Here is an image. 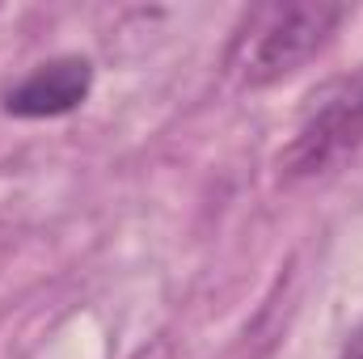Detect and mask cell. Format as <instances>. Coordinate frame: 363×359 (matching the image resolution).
I'll return each instance as SVG.
<instances>
[{"instance_id": "cell-1", "label": "cell", "mask_w": 363, "mask_h": 359, "mask_svg": "<svg viewBox=\"0 0 363 359\" xmlns=\"http://www.w3.org/2000/svg\"><path fill=\"white\" fill-rule=\"evenodd\" d=\"M347 9L338 4H262L245 17L241 34L233 38L228 68L245 89H267L274 81L300 72L338 30Z\"/></svg>"}, {"instance_id": "cell-2", "label": "cell", "mask_w": 363, "mask_h": 359, "mask_svg": "<svg viewBox=\"0 0 363 359\" xmlns=\"http://www.w3.org/2000/svg\"><path fill=\"white\" fill-rule=\"evenodd\" d=\"M363 144V72L355 81H338L321 93V101L304 114L291 144L279 153L283 178H317L342 165Z\"/></svg>"}, {"instance_id": "cell-3", "label": "cell", "mask_w": 363, "mask_h": 359, "mask_svg": "<svg viewBox=\"0 0 363 359\" xmlns=\"http://www.w3.org/2000/svg\"><path fill=\"white\" fill-rule=\"evenodd\" d=\"M93 85V68L89 60H77V55H64V60H51L43 68H34L21 85L4 93V110L17 114V118H55V114H68L77 110Z\"/></svg>"}, {"instance_id": "cell-4", "label": "cell", "mask_w": 363, "mask_h": 359, "mask_svg": "<svg viewBox=\"0 0 363 359\" xmlns=\"http://www.w3.org/2000/svg\"><path fill=\"white\" fill-rule=\"evenodd\" d=\"M342 359H363V334L359 338H351V347L342 351Z\"/></svg>"}]
</instances>
